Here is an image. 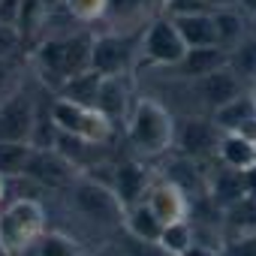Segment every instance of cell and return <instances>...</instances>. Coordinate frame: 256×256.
Wrapping results in <instances>:
<instances>
[{
	"instance_id": "obj_14",
	"label": "cell",
	"mask_w": 256,
	"mask_h": 256,
	"mask_svg": "<svg viewBox=\"0 0 256 256\" xmlns=\"http://www.w3.org/2000/svg\"><path fill=\"white\" fill-rule=\"evenodd\" d=\"M229 64V52L226 48H220V46H208V48H187L184 52V58L175 64V72L178 76H184V78H202V76H208V72H214V70H220V66H226Z\"/></svg>"
},
{
	"instance_id": "obj_2",
	"label": "cell",
	"mask_w": 256,
	"mask_h": 256,
	"mask_svg": "<svg viewBox=\"0 0 256 256\" xmlns=\"http://www.w3.org/2000/svg\"><path fill=\"white\" fill-rule=\"evenodd\" d=\"M90 46L94 36L90 34H72V36H60V40H46L36 52V64L46 82H52L54 88H60L66 78L90 70Z\"/></svg>"
},
{
	"instance_id": "obj_12",
	"label": "cell",
	"mask_w": 256,
	"mask_h": 256,
	"mask_svg": "<svg viewBox=\"0 0 256 256\" xmlns=\"http://www.w3.org/2000/svg\"><path fill=\"white\" fill-rule=\"evenodd\" d=\"M145 205L154 211V217L166 226V223H175V220H184L187 211H190V202L184 196L181 187H175L172 181H160V184H151L148 193H145Z\"/></svg>"
},
{
	"instance_id": "obj_10",
	"label": "cell",
	"mask_w": 256,
	"mask_h": 256,
	"mask_svg": "<svg viewBox=\"0 0 256 256\" xmlns=\"http://www.w3.org/2000/svg\"><path fill=\"white\" fill-rule=\"evenodd\" d=\"M220 130L214 120H202V118H190L181 133H178V148L187 160H202V157H211L217 154V145H220Z\"/></svg>"
},
{
	"instance_id": "obj_41",
	"label": "cell",
	"mask_w": 256,
	"mask_h": 256,
	"mask_svg": "<svg viewBox=\"0 0 256 256\" xmlns=\"http://www.w3.org/2000/svg\"><path fill=\"white\" fill-rule=\"evenodd\" d=\"M253 36H256V16H253Z\"/></svg>"
},
{
	"instance_id": "obj_25",
	"label": "cell",
	"mask_w": 256,
	"mask_h": 256,
	"mask_svg": "<svg viewBox=\"0 0 256 256\" xmlns=\"http://www.w3.org/2000/svg\"><path fill=\"white\" fill-rule=\"evenodd\" d=\"M34 145L28 142H0V175H24V163Z\"/></svg>"
},
{
	"instance_id": "obj_1",
	"label": "cell",
	"mask_w": 256,
	"mask_h": 256,
	"mask_svg": "<svg viewBox=\"0 0 256 256\" xmlns=\"http://www.w3.org/2000/svg\"><path fill=\"white\" fill-rule=\"evenodd\" d=\"M126 136L136 154L160 157L175 145V118L169 108L151 96H139L126 114Z\"/></svg>"
},
{
	"instance_id": "obj_39",
	"label": "cell",
	"mask_w": 256,
	"mask_h": 256,
	"mask_svg": "<svg viewBox=\"0 0 256 256\" xmlns=\"http://www.w3.org/2000/svg\"><path fill=\"white\" fill-rule=\"evenodd\" d=\"M4 196H6V178L0 175V202H4Z\"/></svg>"
},
{
	"instance_id": "obj_35",
	"label": "cell",
	"mask_w": 256,
	"mask_h": 256,
	"mask_svg": "<svg viewBox=\"0 0 256 256\" xmlns=\"http://www.w3.org/2000/svg\"><path fill=\"white\" fill-rule=\"evenodd\" d=\"M238 136H244L247 142H253L256 145V118H250V120H244L241 126H238V130H235Z\"/></svg>"
},
{
	"instance_id": "obj_20",
	"label": "cell",
	"mask_w": 256,
	"mask_h": 256,
	"mask_svg": "<svg viewBox=\"0 0 256 256\" xmlns=\"http://www.w3.org/2000/svg\"><path fill=\"white\" fill-rule=\"evenodd\" d=\"M250 118H256V106H253L250 90H244L241 96H235V100H229L226 106L214 108V124H217L220 133H235L238 126H241L244 120H250Z\"/></svg>"
},
{
	"instance_id": "obj_4",
	"label": "cell",
	"mask_w": 256,
	"mask_h": 256,
	"mask_svg": "<svg viewBox=\"0 0 256 256\" xmlns=\"http://www.w3.org/2000/svg\"><path fill=\"white\" fill-rule=\"evenodd\" d=\"M48 114H52L54 130L78 136L88 145H102V142L112 139V120L94 106H78V102H70V100L58 96V100H52Z\"/></svg>"
},
{
	"instance_id": "obj_6",
	"label": "cell",
	"mask_w": 256,
	"mask_h": 256,
	"mask_svg": "<svg viewBox=\"0 0 256 256\" xmlns=\"http://www.w3.org/2000/svg\"><path fill=\"white\" fill-rule=\"evenodd\" d=\"M36 130V100L18 88L0 102V142H28L34 145Z\"/></svg>"
},
{
	"instance_id": "obj_17",
	"label": "cell",
	"mask_w": 256,
	"mask_h": 256,
	"mask_svg": "<svg viewBox=\"0 0 256 256\" xmlns=\"http://www.w3.org/2000/svg\"><path fill=\"white\" fill-rule=\"evenodd\" d=\"M217 154H220V163L223 166L238 169V172H247V169L256 166V145L247 142L238 133H223L220 136V145H217Z\"/></svg>"
},
{
	"instance_id": "obj_38",
	"label": "cell",
	"mask_w": 256,
	"mask_h": 256,
	"mask_svg": "<svg viewBox=\"0 0 256 256\" xmlns=\"http://www.w3.org/2000/svg\"><path fill=\"white\" fill-rule=\"evenodd\" d=\"M96 256H124V253H120V250H114V247H106V250H100Z\"/></svg>"
},
{
	"instance_id": "obj_5",
	"label": "cell",
	"mask_w": 256,
	"mask_h": 256,
	"mask_svg": "<svg viewBox=\"0 0 256 256\" xmlns=\"http://www.w3.org/2000/svg\"><path fill=\"white\" fill-rule=\"evenodd\" d=\"M72 187V205L78 214H84L88 220L106 223V226H120L124 223V205L118 199V193L112 190V184L96 181L90 175H76Z\"/></svg>"
},
{
	"instance_id": "obj_24",
	"label": "cell",
	"mask_w": 256,
	"mask_h": 256,
	"mask_svg": "<svg viewBox=\"0 0 256 256\" xmlns=\"http://www.w3.org/2000/svg\"><path fill=\"white\" fill-rule=\"evenodd\" d=\"M223 220H226L229 232H235V235L256 232V196H244L241 202L229 205L223 211Z\"/></svg>"
},
{
	"instance_id": "obj_34",
	"label": "cell",
	"mask_w": 256,
	"mask_h": 256,
	"mask_svg": "<svg viewBox=\"0 0 256 256\" xmlns=\"http://www.w3.org/2000/svg\"><path fill=\"white\" fill-rule=\"evenodd\" d=\"M178 256H220L214 247H208V244H199V241H193L184 253H178Z\"/></svg>"
},
{
	"instance_id": "obj_15",
	"label": "cell",
	"mask_w": 256,
	"mask_h": 256,
	"mask_svg": "<svg viewBox=\"0 0 256 256\" xmlns=\"http://www.w3.org/2000/svg\"><path fill=\"white\" fill-rule=\"evenodd\" d=\"M181 42L187 48H208L217 46V30H214V18L211 12H196V16H175L172 18Z\"/></svg>"
},
{
	"instance_id": "obj_18",
	"label": "cell",
	"mask_w": 256,
	"mask_h": 256,
	"mask_svg": "<svg viewBox=\"0 0 256 256\" xmlns=\"http://www.w3.org/2000/svg\"><path fill=\"white\" fill-rule=\"evenodd\" d=\"M126 84H124V76H102V84H100V94H96V102L94 108H100L112 124L118 118L126 114Z\"/></svg>"
},
{
	"instance_id": "obj_31",
	"label": "cell",
	"mask_w": 256,
	"mask_h": 256,
	"mask_svg": "<svg viewBox=\"0 0 256 256\" xmlns=\"http://www.w3.org/2000/svg\"><path fill=\"white\" fill-rule=\"evenodd\" d=\"M22 42V34L16 24H6V22H0V60H6Z\"/></svg>"
},
{
	"instance_id": "obj_37",
	"label": "cell",
	"mask_w": 256,
	"mask_h": 256,
	"mask_svg": "<svg viewBox=\"0 0 256 256\" xmlns=\"http://www.w3.org/2000/svg\"><path fill=\"white\" fill-rule=\"evenodd\" d=\"M241 10L247 16H256V0H241Z\"/></svg>"
},
{
	"instance_id": "obj_22",
	"label": "cell",
	"mask_w": 256,
	"mask_h": 256,
	"mask_svg": "<svg viewBox=\"0 0 256 256\" xmlns=\"http://www.w3.org/2000/svg\"><path fill=\"white\" fill-rule=\"evenodd\" d=\"M214 18V30H217V46L220 48H235L241 40H244V22L235 10H214L211 12Z\"/></svg>"
},
{
	"instance_id": "obj_23",
	"label": "cell",
	"mask_w": 256,
	"mask_h": 256,
	"mask_svg": "<svg viewBox=\"0 0 256 256\" xmlns=\"http://www.w3.org/2000/svg\"><path fill=\"white\" fill-rule=\"evenodd\" d=\"M193 241H196V232H193L190 220L184 217V220H175V223H166V226H163V232H160V238H157V247L166 250L169 256H178V253H184Z\"/></svg>"
},
{
	"instance_id": "obj_21",
	"label": "cell",
	"mask_w": 256,
	"mask_h": 256,
	"mask_svg": "<svg viewBox=\"0 0 256 256\" xmlns=\"http://www.w3.org/2000/svg\"><path fill=\"white\" fill-rule=\"evenodd\" d=\"M100 84H102V76L96 70H84V72L66 78L58 88V96H64L70 102H78V106H94L96 102V94H100Z\"/></svg>"
},
{
	"instance_id": "obj_9",
	"label": "cell",
	"mask_w": 256,
	"mask_h": 256,
	"mask_svg": "<svg viewBox=\"0 0 256 256\" xmlns=\"http://www.w3.org/2000/svg\"><path fill=\"white\" fill-rule=\"evenodd\" d=\"M24 175L46 187H70L76 181V163L54 148H34L24 163Z\"/></svg>"
},
{
	"instance_id": "obj_16",
	"label": "cell",
	"mask_w": 256,
	"mask_h": 256,
	"mask_svg": "<svg viewBox=\"0 0 256 256\" xmlns=\"http://www.w3.org/2000/svg\"><path fill=\"white\" fill-rule=\"evenodd\" d=\"M247 196V181H244V172H238V169H220L214 178H211V184H208V199L220 208V211H226L229 205H235V202H241Z\"/></svg>"
},
{
	"instance_id": "obj_29",
	"label": "cell",
	"mask_w": 256,
	"mask_h": 256,
	"mask_svg": "<svg viewBox=\"0 0 256 256\" xmlns=\"http://www.w3.org/2000/svg\"><path fill=\"white\" fill-rule=\"evenodd\" d=\"M66 12L78 22H96L108 12V0H64Z\"/></svg>"
},
{
	"instance_id": "obj_43",
	"label": "cell",
	"mask_w": 256,
	"mask_h": 256,
	"mask_svg": "<svg viewBox=\"0 0 256 256\" xmlns=\"http://www.w3.org/2000/svg\"><path fill=\"white\" fill-rule=\"evenodd\" d=\"M253 78H256V72H253Z\"/></svg>"
},
{
	"instance_id": "obj_30",
	"label": "cell",
	"mask_w": 256,
	"mask_h": 256,
	"mask_svg": "<svg viewBox=\"0 0 256 256\" xmlns=\"http://www.w3.org/2000/svg\"><path fill=\"white\" fill-rule=\"evenodd\" d=\"M166 10H169V18H175V16H196V12H214L208 6V0H166Z\"/></svg>"
},
{
	"instance_id": "obj_13",
	"label": "cell",
	"mask_w": 256,
	"mask_h": 256,
	"mask_svg": "<svg viewBox=\"0 0 256 256\" xmlns=\"http://www.w3.org/2000/svg\"><path fill=\"white\" fill-rule=\"evenodd\" d=\"M112 190L118 193L124 211L133 208L139 202H145V193H148V172L139 166V163H120L112 175Z\"/></svg>"
},
{
	"instance_id": "obj_19",
	"label": "cell",
	"mask_w": 256,
	"mask_h": 256,
	"mask_svg": "<svg viewBox=\"0 0 256 256\" xmlns=\"http://www.w3.org/2000/svg\"><path fill=\"white\" fill-rule=\"evenodd\" d=\"M124 226H126V232H130L136 241H142V244H157V238L163 232V223L154 217V211L145 202H139V205L124 211Z\"/></svg>"
},
{
	"instance_id": "obj_3",
	"label": "cell",
	"mask_w": 256,
	"mask_h": 256,
	"mask_svg": "<svg viewBox=\"0 0 256 256\" xmlns=\"http://www.w3.org/2000/svg\"><path fill=\"white\" fill-rule=\"evenodd\" d=\"M46 232V211L36 199H16L0 211V250L10 256L28 253Z\"/></svg>"
},
{
	"instance_id": "obj_11",
	"label": "cell",
	"mask_w": 256,
	"mask_h": 256,
	"mask_svg": "<svg viewBox=\"0 0 256 256\" xmlns=\"http://www.w3.org/2000/svg\"><path fill=\"white\" fill-rule=\"evenodd\" d=\"M196 94L202 96L205 106L220 108V106H226L229 100H235V96L244 94V78L226 64V66H220V70H214V72L196 78Z\"/></svg>"
},
{
	"instance_id": "obj_28",
	"label": "cell",
	"mask_w": 256,
	"mask_h": 256,
	"mask_svg": "<svg viewBox=\"0 0 256 256\" xmlns=\"http://www.w3.org/2000/svg\"><path fill=\"white\" fill-rule=\"evenodd\" d=\"M30 250H36V256H78V247L70 238H64V235H46V232L40 235V241Z\"/></svg>"
},
{
	"instance_id": "obj_7",
	"label": "cell",
	"mask_w": 256,
	"mask_h": 256,
	"mask_svg": "<svg viewBox=\"0 0 256 256\" xmlns=\"http://www.w3.org/2000/svg\"><path fill=\"white\" fill-rule=\"evenodd\" d=\"M136 46L130 36H120V34H102L94 36L90 46V70H96L100 76H126L133 66L136 58Z\"/></svg>"
},
{
	"instance_id": "obj_8",
	"label": "cell",
	"mask_w": 256,
	"mask_h": 256,
	"mask_svg": "<svg viewBox=\"0 0 256 256\" xmlns=\"http://www.w3.org/2000/svg\"><path fill=\"white\" fill-rule=\"evenodd\" d=\"M139 52H142V58H145L148 64L175 66V64L184 58L187 46L181 42V36H178L172 18H157V22L148 24L145 36H142V42H139Z\"/></svg>"
},
{
	"instance_id": "obj_26",
	"label": "cell",
	"mask_w": 256,
	"mask_h": 256,
	"mask_svg": "<svg viewBox=\"0 0 256 256\" xmlns=\"http://www.w3.org/2000/svg\"><path fill=\"white\" fill-rule=\"evenodd\" d=\"M42 24H46V4H42V0H22L18 18H16V28L22 34V40L34 36Z\"/></svg>"
},
{
	"instance_id": "obj_42",
	"label": "cell",
	"mask_w": 256,
	"mask_h": 256,
	"mask_svg": "<svg viewBox=\"0 0 256 256\" xmlns=\"http://www.w3.org/2000/svg\"><path fill=\"white\" fill-rule=\"evenodd\" d=\"M0 256H10V253H6V250H0Z\"/></svg>"
},
{
	"instance_id": "obj_27",
	"label": "cell",
	"mask_w": 256,
	"mask_h": 256,
	"mask_svg": "<svg viewBox=\"0 0 256 256\" xmlns=\"http://www.w3.org/2000/svg\"><path fill=\"white\" fill-rule=\"evenodd\" d=\"M229 66H232L241 78H253V72H256V36L241 40V42L229 52Z\"/></svg>"
},
{
	"instance_id": "obj_33",
	"label": "cell",
	"mask_w": 256,
	"mask_h": 256,
	"mask_svg": "<svg viewBox=\"0 0 256 256\" xmlns=\"http://www.w3.org/2000/svg\"><path fill=\"white\" fill-rule=\"evenodd\" d=\"M18 6H22V0H0V22L16 24V18H18Z\"/></svg>"
},
{
	"instance_id": "obj_32",
	"label": "cell",
	"mask_w": 256,
	"mask_h": 256,
	"mask_svg": "<svg viewBox=\"0 0 256 256\" xmlns=\"http://www.w3.org/2000/svg\"><path fill=\"white\" fill-rule=\"evenodd\" d=\"M226 256H256V232L238 235V238H235V241L229 244Z\"/></svg>"
},
{
	"instance_id": "obj_40",
	"label": "cell",
	"mask_w": 256,
	"mask_h": 256,
	"mask_svg": "<svg viewBox=\"0 0 256 256\" xmlns=\"http://www.w3.org/2000/svg\"><path fill=\"white\" fill-rule=\"evenodd\" d=\"M250 96H253V106H256V84H253V90H250Z\"/></svg>"
},
{
	"instance_id": "obj_36",
	"label": "cell",
	"mask_w": 256,
	"mask_h": 256,
	"mask_svg": "<svg viewBox=\"0 0 256 256\" xmlns=\"http://www.w3.org/2000/svg\"><path fill=\"white\" fill-rule=\"evenodd\" d=\"M244 181H247V196H256V166L244 172Z\"/></svg>"
}]
</instances>
